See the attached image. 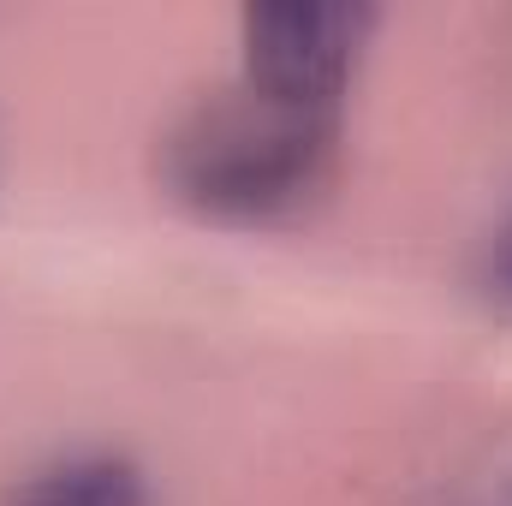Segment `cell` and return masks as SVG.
I'll list each match as a JSON object with an SVG mask.
<instances>
[{"mask_svg":"<svg viewBox=\"0 0 512 506\" xmlns=\"http://www.w3.org/2000/svg\"><path fill=\"white\" fill-rule=\"evenodd\" d=\"M340 114L280 102L239 78V90L203 102L167 143V185L197 215L215 221H274L298 209L334 155Z\"/></svg>","mask_w":512,"mask_h":506,"instance_id":"obj_1","label":"cell"},{"mask_svg":"<svg viewBox=\"0 0 512 506\" xmlns=\"http://www.w3.org/2000/svg\"><path fill=\"white\" fill-rule=\"evenodd\" d=\"M376 12L346 0H280L245 12V84L340 114L346 78L358 66V48L370 42Z\"/></svg>","mask_w":512,"mask_h":506,"instance_id":"obj_2","label":"cell"},{"mask_svg":"<svg viewBox=\"0 0 512 506\" xmlns=\"http://www.w3.org/2000/svg\"><path fill=\"white\" fill-rule=\"evenodd\" d=\"M6 506H149V495L126 459L90 453V459H60V465L36 471L30 483L12 489Z\"/></svg>","mask_w":512,"mask_h":506,"instance_id":"obj_3","label":"cell"},{"mask_svg":"<svg viewBox=\"0 0 512 506\" xmlns=\"http://www.w3.org/2000/svg\"><path fill=\"white\" fill-rule=\"evenodd\" d=\"M489 286H495L501 298H512V227L495 239V251H489Z\"/></svg>","mask_w":512,"mask_h":506,"instance_id":"obj_4","label":"cell"}]
</instances>
